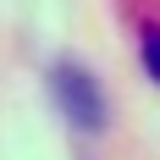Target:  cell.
Segmentation results:
<instances>
[{
    "instance_id": "obj_1",
    "label": "cell",
    "mask_w": 160,
    "mask_h": 160,
    "mask_svg": "<svg viewBox=\"0 0 160 160\" xmlns=\"http://www.w3.org/2000/svg\"><path fill=\"white\" fill-rule=\"evenodd\" d=\"M55 105L66 111V122L83 132H94L99 127V116H105V99H99V83L83 72V66H55Z\"/></svg>"
},
{
    "instance_id": "obj_2",
    "label": "cell",
    "mask_w": 160,
    "mask_h": 160,
    "mask_svg": "<svg viewBox=\"0 0 160 160\" xmlns=\"http://www.w3.org/2000/svg\"><path fill=\"white\" fill-rule=\"evenodd\" d=\"M138 55H144V72L160 83V28H144V39H138Z\"/></svg>"
}]
</instances>
